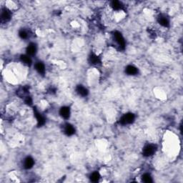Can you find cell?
<instances>
[{"instance_id":"obj_18","label":"cell","mask_w":183,"mask_h":183,"mask_svg":"<svg viewBox=\"0 0 183 183\" xmlns=\"http://www.w3.org/2000/svg\"><path fill=\"white\" fill-rule=\"evenodd\" d=\"M142 181H143V182H147V183L152 182L153 181L151 175H150V174H147V173H145V174H144L143 175H142Z\"/></svg>"},{"instance_id":"obj_15","label":"cell","mask_w":183,"mask_h":183,"mask_svg":"<svg viewBox=\"0 0 183 183\" xmlns=\"http://www.w3.org/2000/svg\"><path fill=\"white\" fill-rule=\"evenodd\" d=\"M111 7L114 10H120L123 8V4H122V2L119 1H112L111 2Z\"/></svg>"},{"instance_id":"obj_13","label":"cell","mask_w":183,"mask_h":183,"mask_svg":"<svg viewBox=\"0 0 183 183\" xmlns=\"http://www.w3.org/2000/svg\"><path fill=\"white\" fill-rule=\"evenodd\" d=\"M125 72L128 75H135L138 73V69L133 65H128L125 69Z\"/></svg>"},{"instance_id":"obj_6","label":"cell","mask_w":183,"mask_h":183,"mask_svg":"<svg viewBox=\"0 0 183 183\" xmlns=\"http://www.w3.org/2000/svg\"><path fill=\"white\" fill-rule=\"evenodd\" d=\"M76 92L81 97H87L88 94H89L87 89L85 88V87H83L82 85H78L77 88H76Z\"/></svg>"},{"instance_id":"obj_3","label":"cell","mask_w":183,"mask_h":183,"mask_svg":"<svg viewBox=\"0 0 183 183\" xmlns=\"http://www.w3.org/2000/svg\"><path fill=\"white\" fill-rule=\"evenodd\" d=\"M114 36V41L117 42V44H118L119 47L121 48H125V39L124 37H122V34L119 32H115L113 35Z\"/></svg>"},{"instance_id":"obj_17","label":"cell","mask_w":183,"mask_h":183,"mask_svg":"<svg viewBox=\"0 0 183 183\" xmlns=\"http://www.w3.org/2000/svg\"><path fill=\"white\" fill-rule=\"evenodd\" d=\"M100 178V174H99V173H97V172H94V173H92L90 175L91 181H92V182H98Z\"/></svg>"},{"instance_id":"obj_20","label":"cell","mask_w":183,"mask_h":183,"mask_svg":"<svg viewBox=\"0 0 183 183\" xmlns=\"http://www.w3.org/2000/svg\"><path fill=\"white\" fill-rule=\"evenodd\" d=\"M24 102H25V103L27 105H31L32 104V99L30 97H29V96H27L25 97V99H24Z\"/></svg>"},{"instance_id":"obj_2","label":"cell","mask_w":183,"mask_h":183,"mask_svg":"<svg viewBox=\"0 0 183 183\" xmlns=\"http://www.w3.org/2000/svg\"><path fill=\"white\" fill-rule=\"evenodd\" d=\"M157 147L155 145H147L143 148L142 154L145 157H150L155 153Z\"/></svg>"},{"instance_id":"obj_19","label":"cell","mask_w":183,"mask_h":183,"mask_svg":"<svg viewBox=\"0 0 183 183\" xmlns=\"http://www.w3.org/2000/svg\"><path fill=\"white\" fill-rule=\"evenodd\" d=\"M19 36L20 37V38H21L22 40H26L29 37V34L26 30L24 29H21V30L19 32Z\"/></svg>"},{"instance_id":"obj_5","label":"cell","mask_w":183,"mask_h":183,"mask_svg":"<svg viewBox=\"0 0 183 183\" xmlns=\"http://www.w3.org/2000/svg\"><path fill=\"white\" fill-rule=\"evenodd\" d=\"M35 69L40 74L44 75L45 73V66L41 62H37L35 64Z\"/></svg>"},{"instance_id":"obj_11","label":"cell","mask_w":183,"mask_h":183,"mask_svg":"<svg viewBox=\"0 0 183 183\" xmlns=\"http://www.w3.org/2000/svg\"><path fill=\"white\" fill-rule=\"evenodd\" d=\"M64 131L67 136H72L75 133V129L70 124H67L64 127Z\"/></svg>"},{"instance_id":"obj_12","label":"cell","mask_w":183,"mask_h":183,"mask_svg":"<svg viewBox=\"0 0 183 183\" xmlns=\"http://www.w3.org/2000/svg\"><path fill=\"white\" fill-rule=\"evenodd\" d=\"M35 117H36L37 123H38L39 126L41 127L42 126V125H44V123H45V119H44V117H43L37 110H35Z\"/></svg>"},{"instance_id":"obj_9","label":"cell","mask_w":183,"mask_h":183,"mask_svg":"<svg viewBox=\"0 0 183 183\" xmlns=\"http://www.w3.org/2000/svg\"><path fill=\"white\" fill-rule=\"evenodd\" d=\"M35 165V160L31 157H27L24 160V167L25 169H31Z\"/></svg>"},{"instance_id":"obj_8","label":"cell","mask_w":183,"mask_h":183,"mask_svg":"<svg viewBox=\"0 0 183 183\" xmlns=\"http://www.w3.org/2000/svg\"><path fill=\"white\" fill-rule=\"evenodd\" d=\"M37 48L35 43H30L27 47V55L29 56H33L36 54Z\"/></svg>"},{"instance_id":"obj_4","label":"cell","mask_w":183,"mask_h":183,"mask_svg":"<svg viewBox=\"0 0 183 183\" xmlns=\"http://www.w3.org/2000/svg\"><path fill=\"white\" fill-rule=\"evenodd\" d=\"M11 19V12L7 8L1 9V21L5 23Z\"/></svg>"},{"instance_id":"obj_7","label":"cell","mask_w":183,"mask_h":183,"mask_svg":"<svg viewBox=\"0 0 183 183\" xmlns=\"http://www.w3.org/2000/svg\"><path fill=\"white\" fill-rule=\"evenodd\" d=\"M60 114L62 118L68 119L70 116V109L68 107H63L60 110Z\"/></svg>"},{"instance_id":"obj_10","label":"cell","mask_w":183,"mask_h":183,"mask_svg":"<svg viewBox=\"0 0 183 183\" xmlns=\"http://www.w3.org/2000/svg\"><path fill=\"white\" fill-rule=\"evenodd\" d=\"M158 22L160 25H162V27H168L170 26V21H169L168 18L166 17L164 15H161L158 17L157 19Z\"/></svg>"},{"instance_id":"obj_14","label":"cell","mask_w":183,"mask_h":183,"mask_svg":"<svg viewBox=\"0 0 183 183\" xmlns=\"http://www.w3.org/2000/svg\"><path fill=\"white\" fill-rule=\"evenodd\" d=\"M20 60H21V62H23L24 64L27 65V66H30L32 64V59H31L30 56H29L28 55H21Z\"/></svg>"},{"instance_id":"obj_16","label":"cell","mask_w":183,"mask_h":183,"mask_svg":"<svg viewBox=\"0 0 183 183\" xmlns=\"http://www.w3.org/2000/svg\"><path fill=\"white\" fill-rule=\"evenodd\" d=\"M89 62L92 64H98L100 62V60L97 55H91L90 57H89Z\"/></svg>"},{"instance_id":"obj_1","label":"cell","mask_w":183,"mask_h":183,"mask_svg":"<svg viewBox=\"0 0 183 183\" xmlns=\"http://www.w3.org/2000/svg\"><path fill=\"white\" fill-rule=\"evenodd\" d=\"M135 117L134 114L132 113H127V114H124L120 119H119V123L122 125H127L132 124L134 121Z\"/></svg>"}]
</instances>
